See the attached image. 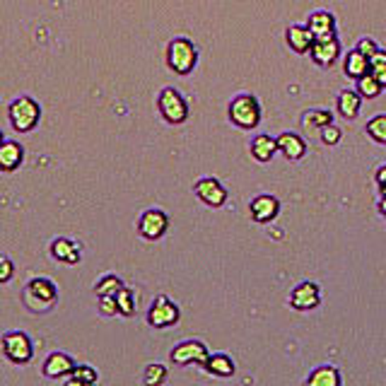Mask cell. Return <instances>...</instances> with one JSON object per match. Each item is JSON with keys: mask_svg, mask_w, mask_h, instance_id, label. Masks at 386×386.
<instances>
[{"mask_svg": "<svg viewBox=\"0 0 386 386\" xmlns=\"http://www.w3.org/2000/svg\"><path fill=\"white\" fill-rule=\"evenodd\" d=\"M193 191H196V196L201 198L206 206L210 208H220L227 203V191L225 186L220 184V181L215 179V176H206V179H198L196 186H193Z\"/></svg>", "mask_w": 386, "mask_h": 386, "instance_id": "7c38bea8", "label": "cell"}, {"mask_svg": "<svg viewBox=\"0 0 386 386\" xmlns=\"http://www.w3.org/2000/svg\"><path fill=\"white\" fill-rule=\"evenodd\" d=\"M15 275V265L5 254H0V283H10Z\"/></svg>", "mask_w": 386, "mask_h": 386, "instance_id": "e575fe53", "label": "cell"}, {"mask_svg": "<svg viewBox=\"0 0 386 386\" xmlns=\"http://www.w3.org/2000/svg\"><path fill=\"white\" fill-rule=\"evenodd\" d=\"M8 118L17 133H29V130H34L41 121L39 102L32 97H17L8 107Z\"/></svg>", "mask_w": 386, "mask_h": 386, "instance_id": "6da1fadb", "label": "cell"}, {"mask_svg": "<svg viewBox=\"0 0 386 386\" xmlns=\"http://www.w3.org/2000/svg\"><path fill=\"white\" fill-rule=\"evenodd\" d=\"M3 353L13 364H27L34 357L32 338L22 331H13L3 336Z\"/></svg>", "mask_w": 386, "mask_h": 386, "instance_id": "8992f818", "label": "cell"}, {"mask_svg": "<svg viewBox=\"0 0 386 386\" xmlns=\"http://www.w3.org/2000/svg\"><path fill=\"white\" fill-rule=\"evenodd\" d=\"M355 49H357L362 56H367V59H372V56L377 54V49H379V46L374 44V39H369V36H364V39H360V44L355 46Z\"/></svg>", "mask_w": 386, "mask_h": 386, "instance_id": "d590c367", "label": "cell"}, {"mask_svg": "<svg viewBox=\"0 0 386 386\" xmlns=\"http://www.w3.org/2000/svg\"><path fill=\"white\" fill-rule=\"evenodd\" d=\"M307 27L314 34V39H321V36H333L336 34V17L326 10H316V13L309 15L307 20Z\"/></svg>", "mask_w": 386, "mask_h": 386, "instance_id": "e0dca14e", "label": "cell"}, {"mask_svg": "<svg viewBox=\"0 0 386 386\" xmlns=\"http://www.w3.org/2000/svg\"><path fill=\"white\" fill-rule=\"evenodd\" d=\"M229 121L237 128L254 130L261 123V104L254 95H239L229 102Z\"/></svg>", "mask_w": 386, "mask_h": 386, "instance_id": "3957f363", "label": "cell"}, {"mask_svg": "<svg viewBox=\"0 0 386 386\" xmlns=\"http://www.w3.org/2000/svg\"><path fill=\"white\" fill-rule=\"evenodd\" d=\"M203 367H206L213 377L227 379V377H232L234 374V360L225 353H215V355H208V360H206Z\"/></svg>", "mask_w": 386, "mask_h": 386, "instance_id": "ffe728a7", "label": "cell"}, {"mask_svg": "<svg viewBox=\"0 0 386 386\" xmlns=\"http://www.w3.org/2000/svg\"><path fill=\"white\" fill-rule=\"evenodd\" d=\"M198 63V51L191 39L186 36H176L167 46V65L176 72V75H189Z\"/></svg>", "mask_w": 386, "mask_h": 386, "instance_id": "7a4b0ae2", "label": "cell"}, {"mask_svg": "<svg viewBox=\"0 0 386 386\" xmlns=\"http://www.w3.org/2000/svg\"><path fill=\"white\" fill-rule=\"evenodd\" d=\"M321 302V288L311 280H304V283L295 285V290L290 292V307L300 311H309L316 309Z\"/></svg>", "mask_w": 386, "mask_h": 386, "instance_id": "30bf717a", "label": "cell"}, {"mask_svg": "<svg viewBox=\"0 0 386 386\" xmlns=\"http://www.w3.org/2000/svg\"><path fill=\"white\" fill-rule=\"evenodd\" d=\"M341 382H343L341 372H338V367H333V364L316 367L314 372L309 374V379H307V384L309 386H338Z\"/></svg>", "mask_w": 386, "mask_h": 386, "instance_id": "7402d4cb", "label": "cell"}, {"mask_svg": "<svg viewBox=\"0 0 386 386\" xmlns=\"http://www.w3.org/2000/svg\"><path fill=\"white\" fill-rule=\"evenodd\" d=\"M51 256L59 261V263L77 265L82 261V247L77 242H72V239L59 237V239H54V244H51Z\"/></svg>", "mask_w": 386, "mask_h": 386, "instance_id": "9a60e30c", "label": "cell"}, {"mask_svg": "<svg viewBox=\"0 0 386 386\" xmlns=\"http://www.w3.org/2000/svg\"><path fill=\"white\" fill-rule=\"evenodd\" d=\"M360 107H362V97L357 90H343L338 95V111L343 118H355L360 114Z\"/></svg>", "mask_w": 386, "mask_h": 386, "instance_id": "603a6c76", "label": "cell"}, {"mask_svg": "<svg viewBox=\"0 0 386 386\" xmlns=\"http://www.w3.org/2000/svg\"><path fill=\"white\" fill-rule=\"evenodd\" d=\"M56 300H59V290L49 278H32L24 288V304L32 311H49Z\"/></svg>", "mask_w": 386, "mask_h": 386, "instance_id": "277c9868", "label": "cell"}, {"mask_svg": "<svg viewBox=\"0 0 386 386\" xmlns=\"http://www.w3.org/2000/svg\"><path fill=\"white\" fill-rule=\"evenodd\" d=\"M379 189H382V198H386V184H382Z\"/></svg>", "mask_w": 386, "mask_h": 386, "instance_id": "f35d334b", "label": "cell"}, {"mask_svg": "<svg viewBox=\"0 0 386 386\" xmlns=\"http://www.w3.org/2000/svg\"><path fill=\"white\" fill-rule=\"evenodd\" d=\"M367 133L372 140L386 145V114H379V116H374L372 121L367 123Z\"/></svg>", "mask_w": 386, "mask_h": 386, "instance_id": "1f68e13d", "label": "cell"}, {"mask_svg": "<svg viewBox=\"0 0 386 386\" xmlns=\"http://www.w3.org/2000/svg\"><path fill=\"white\" fill-rule=\"evenodd\" d=\"M167 229H169V215H167L164 210H160V208H150V210H145L138 220L140 237L148 239V242H155V239L164 237Z\"/></svg>", "mask_w": 386, "mask_h": 386, "instance_id": "ba28073f", "label": "cell"}, {"mask_svg": "<svg viewBox=\"0 0 386 386\" xmlns=\"http://www.w3.org/2000/svg\"><path fill=\"white\" fill-rule=\"evenodd\" d=\"M343 70H346L348 77L357 80V77H362L364 72H369V59H367V56L360 54L357 49H353L350 54L346 56V63H343Z\"/></svg>", "mask_w": 386, "mask_h": 386, "instance_id": "cb8c5ba5", "label": "cell"}, {"mask_svg": "<svg viewBox=\"0 0 386 386\" xmlns=\"http://www.w3.org/2000/svg\"><path fill=\"white\" fill-rule=\"evenodd\" d=\"M319 135H321V140L326 145H336V143H341V128H336L333 123H328V126H323L321 130H319Z\"/></svg>", "mask_w": 386, "mask_h": 386, "instance_id": "836d02e7", "label": "cell"}, {"mask_svg": "<svg viewBox=\"0 0 386 386\" xmlns=\"http://www.w3.org/2000/svg\"><path fill=\"white\" fill-rule=\"evenodd\" d=\"M311 59H314L316 65L321 68H331L336 63L338 54H341V41H338V36H321V39H314V44H311L309 49Z\"/></svg>", "mask_w": 386, "mask_h": 386, "instance_id": "8fae6325", "label": "cell"}, {"mask_svg": "<svg viewBox=\"0 0 386 386\" xmlns=\"http://www.w3.org/2000/svg\"><path fill=\"white\" fill-rule=\"evenodd\" d=\"M97 372L95 367H90V364H75L72 367V372L65 377V382L70 386H90V384H97Z\"/></svg>", "mask_w": 386, "mask_h": 386, "instance_id": "d4e9b609", "label": "cell"}, {"mask_svg": "<svg viewBox=\"0 0 386 386\" xmlns=\"http://www.w3.org/2000/svg\"><path fill=\"white\" fill-rule=\"evenodd\" d=\"M157 107H160V114L167 123L171 126H179L189 118V104H186L184 95L174 87H164L157 97Z\"/></svg>", "mask_w": 386, "mask_h": 386, "instance_id": "5b68a950", "label": "cell"}, {"mask_svg": "<svg viewBox=\"0 0 386 386\" xmlns=\"http://www.w3.org/2000/svg\"><path fill=\"white\" fill-rule=\"evenodd\" d=\"M99 311H102L104 316H116V314H118L116 297H111V295H104V297H99Z\"/></svg>", "mask_w": 386, "mask_h": 386, "instance_id": "d6a6232c", "label": "cell"}, {"mask_svg": "<svg viewBox=\"0 0 386 386\" xmlns=\"http://www.w3.org/2000/svg\"><path fill=\"white\" fill-rule=\"evenodd\" d=\"M116 304H118V314L133 316L135 314V295H133V290H128L126 285H123V288L116 292Z\"/></svg>", "mask_w": 386, "mask_h": 386, "instance_id": "f546056e", "label": "cell"}, {"mask_svg": "<svg viewBox=\"0 0 386 386\" xmlns=\"http://www.w3.org/2000/svg\"><path fill=\"white\" fill-rule=\"evenodd\" d=\"M302 123L309 130H321L323 126L333 123V116H331V111H307L304 116H302Z\"/></svg>", "mask_w": 386, "mask_h": 386, "instance_id": "83f0119b", "label": "cell"}, {"mask_svg": "<svg viewBox=\"0 0 386 386\" xmlns=\"http://www.w3.org/2000/svg\"><path fill=\"white\" fill-rule=\"evenodd\" d=\"M72 367H75V360H72L70 355L51 353L49 357H46L41 372H44V377H49V379H65L68 374L72 372Z\"/></svg>", "mask_w": 386, "mask_h": 386, "instance_id": "2e32d148", "label": "cell"}, {"mask_svg": "<svg viewBox=\"0 0 386 386\" xmlns=\"http://www.w3.org/2000/svg\"><path fill=\"white\" fill-rule=\"evenodd\" d=\"M123 288V283H121V278L118 275H114V273H109V275H104V278H99L97 283H95V292L99 297H104V295H111V297H116V292Z\"/></svg>", "mask_w": 386, "mask_h": 386, "instance_id": "4316f807", "label": "cell"}, {"mask_svg": "<svg viewBox=\"0 0 386 386\" xmlns=\"http://www.w3.org/2000/svg\"><path fill=\"white\" fill-rule=\"evenodd\" d=\"M143 382L148 386H160L167 382V367L160 362H150L143 372Z\"/></svg>", "mask_w": 386, "mask_h": 386, "instance_id": "f1b7e54d", "label": "cell"}, {"mask_svg": "<svg viewBox=\"0 0 386 386\" xmlns=\"http://www.w3.org/2000/svg\"><path fill=\"white\" fill-rule=\"evenodd\" d=\"M382 90H384V87L379 85V80L372 75V72H364L362 77H357V92H360V97L374 99V97L382 95Z\"/></svg>", "mask_w": 386, "mask_h": 386, "instance_id": "484cf974", "label": "cell"}, {"mask_svg": "<svg viewBox=\"0 0 386 386\" xmlns=\"http://www.w3.org/2000/svg\"><path fill=\"white\" fill-rule=\"evenodd\" d=\"M275 153H278V140L273 135H256L252 140V155L256 162H270Z\"/></svg>", "mask_w": 386, "mask_h": 386, "instance_id": "44dd1931", "label": "cell"}, {"mask_svg": "<svg viewBox=\"0 0 386 386\" xmlns=\"http://www.w3.org/2000/svg\"><path fill=\"white\" fill-rule=\"evenodd\" d=\"M314 44V34L309 32V27H302V24H292L288 29V46L295 54H307Z\"/></svg>", "mask_w": 386, "mask_h": 386, "instance_id": "d6986e66", "label": "cell"}, {"mask_svg": "<svg viewBox=\"0 0 386 386\" xmlns=\"http://www.w3.org/2000/svg\"><path fill=\"white\" fill-rule=\"evenodd\" d=\"M379 213H382V215L386 217V198H382V201H379Z\"/></svg>", "mask_w": 386, "mask_h": 386, "instance_id": "74e56055", "label": "cell"}, {"mask_svg": "<svg viewBox=\"0 0 386 386\" xmlns=\"http://www.w3.org/2000/svg\"><path fill=\"white\" fill-rule=\"evenodd\" d=\"M24 162V148L17 140H3L0 145V171L3 174H13L22 167Z\"/></svg>", "mask_w": 386, "mask_h": 386, "instance_id": "5bb4252c", "label": "cell"}, {"mask_svg": "<svg viewBox=\"0 0 386 386\" xmlns=\"http://www.w3.org/2000/svg\"><path fill=\"white\" fill-rule=\"evenodd\" d=\"M179 319H181L179 307H176L169 297L167 295L155 297L153 307H150V311H148L150 326L153 328H169V326H174V323H179Z\"/></svg>", "mask_w": 386, "mask_h": 386, "instance_id": "52a82bcc", "label": "cell"}, {"mask_svg": "<svg viewBox=\"0 0 386 386\" xmlns=\"http://www.w3.org/2000/svg\"><path fill=\"white\" fill-rule=\"evenodd\" d=\"M278 150L285 155L288 160H302L307 153V143L302 140V135L292 133V130H288V133L278 135Z\"/></svg>", "mask_w": 386, "mask_h": 386, "instance_id": "ac0fdd59", "label": "cell"}, {"mask_svg": "<svg viewBox=\"0 0 386 386\" xmlns=\"http://www.w3.org/2000/svg\"><path fill=\"white\" fill-rule=\"evenodd\" d=\"M369 72L379 80V85L386 87V51L377 49V54L369 59Z\"/></svg>", "mask_w": 386, "mask_h": 386, "instance_id": "4dcf8cb0", "label": "cell"}, {"mask_svg": "<svg viewBox=\"0 0 386 386\" xmlns=\"http://www.w3.org/2000/svg\"><path fill=\"white\" fill-rule=\"evenodd\" d=\"M208 348H206V343H201V341H184V343H179V346H174V350H171V362L174 364H206V360H208Z\"/></svg>", "mask_w": 386, "mask_h": 386, "instance_id": "9c48e42d", "label": "cell"}, {"mask_svg": "<svg viewBox=\"0 0 386 386\" xmlns=\"http://www.w3.org/2000/svg\"><path fill=\"white\" fill-rule=\"evenodd\" d=\"M377 184H379V186L386 184V164L379 167V169H377Z\"/></svg>", "mask_w": 386, "mask_h": 386, "instance_id": "8d00e7d4", "label": "cell"}, {"mask_svg": "<svg viewBox=\"0 0 386 386\" xmlns=\"http://www.w3.org/2000/svg\"><path fill=\"white\" fill-rule=\"evenodd\" d=\"M3 140H5V138H3V130H0V145H3Z\"/></svg>", "mask_w": 386, "mask_h": 386, "instance_id": "ab89813d", "label": "cell"}, {"mask_svg": "<svg viewBox=\"0 0 386 386\" xmlns=\"http://www.w3.org/2000/svg\"><path fill=\"white\" fill-rule=\"evenodd\" d=\"M249 213H252L254 222H261V225H265V222L275 220L280 213V201L275 196H270V193H263V196H256L252 201V206H249Z\"/></svg>", "mask_w": 386, "mask_h": 386, "instance_id": "4fadbf2b", "label": "cell"}]
</instances>
